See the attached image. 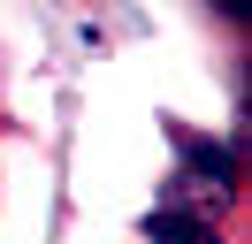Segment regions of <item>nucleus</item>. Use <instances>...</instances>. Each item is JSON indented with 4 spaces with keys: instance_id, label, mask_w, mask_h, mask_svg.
Segmentation results:
<instances>
[{
    "instance_id": "nucleus-2",
    "label": "nucleus",
    "mask_w": 252,
    "mask_h": 244,
    "mask_svg": "<svg viewBox=\"0 0 252 244\" xmlns=\"http://www.w3.org/2000/svg\"><path fill=\"white\" fill-rule=\"evenodd\" d=\"M145 244H221V229L199 221L191 206H153L145 214Z\"/></svg>"
},
{
    "instance_id": "nucleus-3",
    "label": "nucleus",
    "mask_w": 252,
    "mask_h": 244,
    "mask_svg": "<svg viewBox=\"0 0 252 244\" xmlns=\"http://www.w3.org/2000/svg\"><path fill=\"white\" fill-rule=\"evenodd\" d=\"M214 15L221 23H245V0H214Z\"/></svg>"
},
{
    "instance_id": "nucleus-1",
    "label": "nucleus",
    "mask_w": 252,
    "mask_h": 244,
    "mask_svg": "<svg viewBox=\"0 0 252 244\" xmlns=\"http://www.w3.org/2000/svg\"><path fill=\"white\" fill-rule=\"evenodd\" d=\"M176 152H184V176H191V191H206V198H237V183H245V145L176 137Z\"/></svg>"
}]
</instances>
